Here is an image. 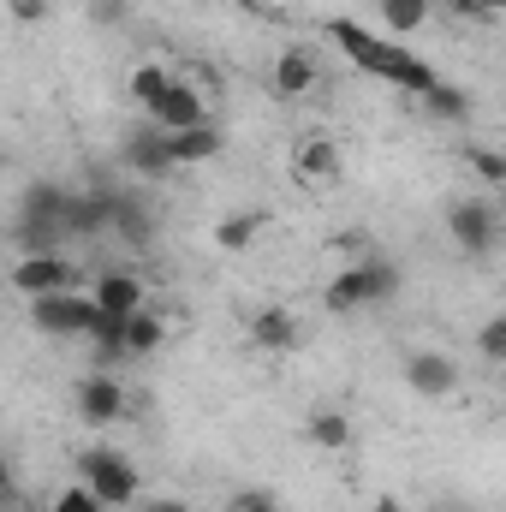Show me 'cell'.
<instances>
[{
  "instance_id": "obj_1",
  "label": "cell",
  "mask_w": 506,
  "mask_h": 512,
  "mask_svg": "<svg viewBox=\"0 0 506 512\" xmlns=\"http://www.w3.org/2000/svg\"><path fill=\"white\" fill-rule=\"evenodd\" d=\"M322 30H328V42H334L358 72H370V78L393 84V90H405V96H423V90H435V84H441V72H435L423 54H411V48L387 42V36L364 30V24H352V18H328Z\"/></svg>"
},
{
  "instance_id": "obj_2",
  "label": "cell",
  "mask_w": 506,
  "mask_h": 512,
  "mask_svg": "<svg viewBox=\"0 0 506 512\" xmlns=\"http://www.w3.org/2000/svg\"><path fill=\"white\" fill-rule=\"evenodd\" d=\"M399 286H405V274H399L387 256H358L352 268H340V274L322 286V304H328V316H358V310L393 304Z\"/></svg>"
},
{
  "instance_id": "obj_3",
  "label": "cell",
  "mask_w": 506,
  "mask_h": 512,
  "mask_svg": "<svg viewBox=\"0 0 506 512\" xmlns=\"http://www.w3.org/2000/svg\"><path fill=\"white\" fill-rule=\"evenodd\" d=\"M72 471H78V483H84L102 507H131V501L143 495L137 465H131L126 453H114V447H78V453H72Z\"/></svg>"
},
{
  "instance_id": "obj_4",
  "label": "cell",
  "mask_w": 506,
  "mask_h": 512,
  "mask_svg": "<svg viewBox=\"0 0 506 512\" xmlns=\"http://www.w3.org/2000/svg\"><path fill=\"white\" fill-rule=\"evenodd\" d=\"M447 233H453L459 256H489L501 245V209H495V197H459L447 209Z\"/></svg>"
},
{
  "instance_id": "obj_5",
  "label": "cell",
  "mask_w": 506,
  "mask_h": 512,
  "mask_svg": "<svg viewBox=\"0 0 506 512\" xmlns=\"http://www.w3.org/2000/svg\"><path fill=\"white\" fill-rule=\"evenodd\" d=\"M30 322L48 340H84L96 322V304L90 292H48V298H30Z\"/></svg>"
},
{
  "instance_id": "obj_6",
  "label": "cell",
  "mask_w": 506,
  "mask_h": 512,
  "mask_svg": "<svg viewBox=\"0 0 506 512\" xmlns=\"http://www.w3.org/2000/svg\"><path fill=\"white\" fill-rule=\"evenodd\" d=\"M6 280H12V292H18V298L78 292V262H72V256H60V251H48V256H18Z\"/></svg>"
},
{
  "instance_id": "obj_7",
  "label": "cell",
  "mask_w": 506,
  "mask_h": 512,
  "mask_svg": "<svg viewBox=\"0 0 506 512\" xmlns=\"http://www.w3.org/2000/svg\"><path fill=\"white\" fill-rule=\"evenodd\" d=\"M149 120L161 131H191V126H209V96L191 84V78H179L173 72V84L161 90V102L149 108Z\"/></svg>"
},
{
  "instance_id": "obj_8",
  "label": "cell",
  "mask_w": 506,
  "mask_h": 512,
  "mask_svg": "<svg viewBox=\"0 0 506 512\" xmlns=\"http://www.w3.org/2000/svg\"><path fill=\"white\" fill-rule=\"evenodd\" d=\"M78 417H84L90 429L120 423V417H126V382H120L114 370H90V376L78 382Z\"/></svg>"
},
{
  "instance_id": "obj_9",
  "label": "cell",
  "mask_w": 506,
  "mask_h": 512,
  "mask_svg": "<svg viewBox=\"0 0 506 512\" xmlns=\"http://www.w3.org/2000/svg\"><path fill=\"white\" fill-rule=\"evenodd\" d=\"M114 227V191L108 185H84L66 197V239H102Z\"/></svg>"
},
{
  "instance_id": "obj_10",
  "label": "cell",
  "mask_w": 506,
  "mask_h": 512,
  "mask_svg": "<svg viewBox=\"0 0 506 512\" xmlns=\"http://www.w3.org/2000/svg\"><path fill=\"white\" fill-rule=\"evenodd\" d=\"M120 161H126V173H137V179H167V173H173V161H167V131L155 126V120L131 126L126 143H120Z\"/></svg>"
},
{
  "instance_id": "obj_11",
  "label": "cell",
  "mask_w": 506,
  "mask_h": 512,
  "mask_svg": "<svg viewBox=\"0 0 506 512\" xmlns=\"http://www.w3.org/2000/svg\"><path fill=\"white\" fill-rule=\"evenodd\" d=\"M405 387L417 399H453L459 393V364L447 352H405Z\"/></svg>"
},
{
  "instance_id": "obj_12",
  "label": "cell",
  "mask_w": 506,
  "mask_h": 512,
  "mask_svg": "<svg viewBox=\"0 0 506 512\" xmlns=\"http://www.w3.org/2000/svg\"><path fill=\"white\" fill-rule=\"evenodd\" d=\"M268 84H274V96H280V102H304V96H316L322 66H316V54H310V48H286V54H274Z\"/></svg>"
},
{
  "instance_id": "obj_13",
  "label": "cell",
  "mask_w": 506,
  "mask_h": 512,
  "mask_svg": "<svg viewBox=\"0 0 506 512\" xmlns=\"http://www.w3.org/2000/svg\"><path fill=\"white\" fill-rule=\"evenodd\" d=\"M292 173H298V185H334V179L346 173V155H340L334 137H298Z\"/></svg>"
},
{
  "instance_id": "obj_14",
  "label": "cell",
  "mask_w": 506,
  "mask_h": 512,
  "mask_svg": "<svg viewBox=\"0 0 506 512\" xmlns=\"http://www.w3.org/2000/svg\"><path fill=\"white\" fill-rule=\"evenodd\" d=\"M90 304H96L102 316H131V310H143V304H149V286H143L131 268H108V274H96Z\"/></svg>"
},
{
  "instance_id": "obj_15",
  "label": "cell",
  "mask_w": 506,
  "mask_h": 512,
  "mask_svg": "<svg viewBox=\"0 0 506 512\" xmlns=\"http://www.w3.org/2000/svg\"><path fill=\"white\" fill-rule=\"evenodd\" d=\"M251 340H256V352H274V358L298 352V316L286 304H262L251 316Z\"/></svg>"
},
{
  "instance_id": "obj_16",
  "label": "cell",
  "mask_w": 506,
  "mask_h": 512,
  "mask_svg": "<svg viewBox=\"0 0 506 512\" xmlns=\"http://www.w3.org/2000/svg\"><path fill=\"white\" fill-rule=\"evenodd\" d=\"M108 233H120L131 251H149L155 245V209L143 197H131V191H114V227Z\"/></svg>"
},
{
  "instance_id": "obj_17",
  "label": "cell",
  "mask_w": 506,
  "mask_h": 512,
  "mask_svg": "<svg viewBox=\"0 0 506 512\" xmlns=\"http://www.w3.org/2000/svg\"><path fill=\"white\" fill-rule=\"evenodd\" d=\"M221 155V126H191V131H167V161L173 167H203Z\"/></svg>"
},
{
  "instance_id": "obj_18",
  "label": "cell",
  "mask_w": 506,
  "mask_h": 512,
  "mask_svg": "<svg viewBox=\"0 0 506 512\" xmlns=\"http://www.w3.org/2000/svg\"><path fill=\"white\" fill-rule=\"evenodd\" d=\"M66 197H72V185H60V179H30L24 197H18V221H60V227H66Z\"/></svg>"
},
{
  "instance_id": "obj_19",
  "label": "cell",
  "mask_w": 506,
  "mask_h": 512,
  "mask_svg": "<svg viewBox=\"0 0 506 512\" xmlns=\"http://www.w3.org/2000/svg\"><path fill=\"white\" fill-rule=\"evenodd\" d=\"M262 233H268V209H233V215L215 221V245L227 256H245Z\"/></svg>"
},
{
  "instance_id": "obj_20",
  "label": "cell",
  "mask_w": 506,
  "mask_h": 512,
  "mask_svg": "<svg viewBox=\"0 0 506 512\" xmlns=\"http://www.w3.org/2000/svg\"><path fill=\"white\" fill-rule=\"evenodd\" d=\"M161 340H167V322H161L149 304L126 316V358H149V352H161Z\"/></svg>"
},
{
  "instance_id": "obj_21",
  "label": "cell",
  "mask_w": 506,
  "mask_h": 512,
  "mask_svg": "<svg viewBox=\"0 0 506 512\" xmlns=\"http://www.w3.org/2000/svg\"><path fill=\"white\" fill-rule=\"evenodd\" d=\"M12 245H18V256H48L66 245V227L60 221H12Z\"/></svg>"
},
{
  "instance_id": "obj_22",
  "label": "cell",
  "mask_w": 506,
  "mask_h": 512,
  "mask_svg": "<svg viewBox=\"0 0 506 512\" xmlns=\"http://www.w3.org/2000/svg\"><path fill=\"white\" fill-rule=\"evenodd\" d=\"M167 84H173V66H161V60H143V66L131 72V84H126L131 108H143V114H149V108L161 102V90H167Z\"/></svg>"
},
{
  "instance_id": "obj_23",
  "label": "cell",
  "mask_w": 506,
  "mask_h": 512,
  "mask_svg": "<svg viewBox=\"0 0 506 512\" xmlns=\"http://www.w3.org/2000/svg\"><path fill=\"white\" fill-rule=\"evenodd\" d=\"M417 102H423L429 120H447V126H459V120L471 114V90H459V84H435V90H423Z\"/></svg>"
},
{
  "instance_id": "obj_24",
  "label": "cell",
  "mask_w": 506,
  "mask_h": 512,
  "mask_svg": "<svg viewBox=\"0 0 506 512\" xmlns=\"http://www.w3.org/2000/svg\"><path fill=\"white\" fill-rule=\"evenodd\" d=\"M310 441L322 453H346L352 447V417L346 411H310Z\"/></svg>"
},
{
  "instance_id": "obj_25",
  "label": "cell",
  "mask_w": 506,
  "mask_h": 512,
  "mask_svg": "<svg viewBox=\"0 0 506 512\" xmlns=\"http://www.w3.org/2000/svg\"><path fill=\"white\" fill-rule=\"evenodd\" d=\"M381 24L387 36H411L429 24V0H381Z\"/></svg>"
},
{
  "instance_id": "obj_26",
  "label": "cell",
  "mask_w": 506,
  "mask_h": 512,
  "mask_svg": "<svg viewBox=\"0 0 506 512\" xmlns=\"http://www.w3.org/2000/svg\"><path fill=\"white\" fill-rule=\"evenodd\" d=\"M465 161L477 167V179H483L489 191H501V185H506V161H501V149H489V143H477V149H471Z\"/></svg>"
},
{
  "instance_id": "obj_27",
  "label": "cell",
  "mask_w": 506,
  "mask_h": 512,
  "mask_svg": "<svg viewBox=\"0 0 506 512\" xmlns=\"http://www.w3.org/2000/svg\"><path fill=\"white\" fill-rule=\"evenodd\" d=\"M477 358H483V364H501L506 358V316H489V322H483V334H477Z\"/></svg>"
},
{
  "instance_id": "obj_28",
  "label": "cell",
  "mask_w": 506,
  "mask_h": 512,
  "mask_svg": "<svg viewBox=\"0 0 506 512\" xmlns=\"http://www.w3.org/2000/svg\"><path fill=\"white\" fill-rule=\"evenodd\" d=\"M48 512H108V507H102V501H96L84 483H66V489L54 495V507H48Z\"/></svg>"
},
{
  "instance_id": "obj_29",
  "label": "cell",
  "mask_w": 506,
  "mask_h": 512,
  "mask_svg": "<svg viewBox=\"0 0 506 512\" xmlns=\"http://www.w3.org/2000/svg\"><path fill=\"white\" fill-rule=\"evenodd\" d=\"M227 512H280V495H274V489H239V495L227 501Z\"/></svg>"
},
{
  "instance_id": "obj_30",
  "label": "cell",
  "mask_w": 506,
  "mask_h": 512,
  "mask_svg": "<svg viewBox=\"0 0 506 512\" xmlns=\"http://www.w3.org/2000/svg\"><path fill=\"white\" fill-rule=\"evenodd\" d=\"M6 12H12L18 24H42V18L54 12V0H6Z\"/></svg>"
},
{
  "instance_id": "obj_31",
  "label": "cell",
  "mask_w": 506,
  "mask_h": 512,
  "mask_svg": "<svg viewBox=\"0 0 506 512\" xmlns=\"http://www.w3.org/2000/svg\"><path fill=\"white\" fill-rule=\"evenodd\" d=\"M126 6H131V0H90V24H102V30H108V24H120V18H126Z\"/></svg>"
},
{
  "instance_id": "obj_32",
  "label": "cell",
  "mask_w": 506,
  "mask_h": 512,
  "mask_svg": "<svg viewBox=\"0 0 506 512\" xmlns=\"http://www.w3.org/2000/svg\"><path fill=\"white\" fill-rule=\"evenodd\" d=\"M447 6H453L459 18H495V6H501V0H447Z\"/></svg>"
},
{
  "instance_id": "obj_33",
  "label": "cell",
  "mask_w": 506,
  "mask_h": 512,
  "mask_svg": "<svg viewBox=\"0 0 506 512\" xmlns=\"http://www.w3.org/2000/svg\"><path fill=\"white\" fill-rule=\"evenodd\" d=\"M18 501V477H12V459H0V507Z\"/></svg>"
},
{
  "instance_id": "obj_34",
  "label": "cell",
  "mask_w": 506,
  "mask_h": 512,
  "mask_svg": "<svg viewBox=\"0 0 506 512\" xmlns=\"http://www.w3.org/2000/svg\"><path fill=\"white\" fill-rule=\"evenodd\" d=\"M239 6H245V12H256V18H274V12H280V0H239Z\"/></svg>"
},
{
  "instance_id": "obj_35",
  "label": "cell",
  "mask_w": 506,
  "mask_h": 512,
  "mask_svg": "<svg viewBox=\"0 0 506 512\" xmlns=\"http://www.w3.org/2000/svg\"><path fill=\"white\" fill-rule=\"evenodd\" d=\"M155 512H191V507H185V501H161Z\"/></svg>"
},
{
  "instance_id": "obj_36",
  "label": "cell",
  "mask_w": 506,
  "mask_h": 512,
  "mask_svg": "<svg viewBox=\"0 0 506 512\" xmlns=\"http://www.w3.org/2000/svg\"><path fill=\"white\" fill-rule=\"evenodd\" d=\"M381 512H399V507H393V501H387V507H381Z\"/></svg>"
},
{
  "instance_id": "obj_37",
  "label": "cell",
  "mask_w": 506,
  "mask_h": 512,
  "mask_svg": "<svg viewBox=\"0 0 506 512\" xmlns=\"http://www.w3.org/2000/svg\"><path fill=\"white\" fill-rule=\"evenodd\" d=\"M0 512H12V507H0Z\"/></svg>"
}]
</instances>
